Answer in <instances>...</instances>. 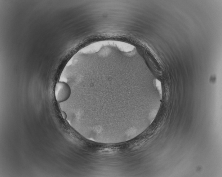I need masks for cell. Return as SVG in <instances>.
Here are the masks:
<instances>
[{
  "label": "cell",
  "instance_id": "obj_1",
  "mask_svg": "<svg viewBox=\"0 0 222 177\" xmlns=\"http://www.w3.org/2000/svg\"><path fill=\"white\" fill-rule=\"evenodd\" d=\"M71 89L67 83L64 82H59L55 86V96L56 101L61 103L67 101L70 96Z\"/></svg>",
  "mask_w": 222,
  "mask_h": 177
},
{
  "label": "cell",
  "instance_id": "obj_2",
  "mask_svg": "<svg viewBox=\"0 0 222 177\" xmlns=\"http://www.w3.org/2000/svg\"><path fill=\"white\" fill-rule=\"evenodd\" d=\"M61 113L63 118H64V119H66L67 117V115L66 113L64 112H62Z\"/></svg>",
  "mask_w": 222,
  "mask_h": 177
}]
</instances>
